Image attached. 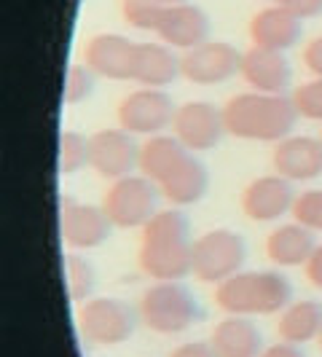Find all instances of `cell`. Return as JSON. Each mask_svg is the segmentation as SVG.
I'll use <instances>...</instances> for the list:
<instances>
[{"mask_svg":"<svg viewBox=\"0 0 322 357\" xmlns=\"http://www.w3.org/2000/svg\"><path fill=\"white\" fill-rule=\"evenodd\" d=\"M293 220L312 231H322V188H309L296 197Z\"/></svg>","mask_w":322,"mask_h":357,"instance_id":"obj_29","label":"cell"},{"mask_svg":"<svg viewBox=\"0 0 322 357\" xmlns=\"http://www.w3.org/2000/svg\"><path fill=\"white\" fill-rule=\"evenodd\" d=\"M298 110L290 94L242 91L223 105V124L231 137L255 143H279L293 135Z\"/></svg>","mask_w":322,"mask_h":357,"instance_id":"obj_2","label":"cell"},{"mask_svg":"<svg viewBox=\"0 0 322 357\" xmlns=\"http://www.w3.org/2000/svg\"><path fill=\"white\" fill-rule=\"evenodd\" d=\"M172 135L191 153L213 151L220 145L223 135H229L226 124H223V107L204 102V100L180 105L175 113V121H172Z\"/></svg>","mask_w":322,"mask_h":357,"instance_id":"obj_12","label":"cell"},{"mask_svg":"<svg viewBox=\"0 0 322 357\" xmlns=\"http://www.w3.org/2000/svg\"><path fill=\"white\" fill-rule=\"evenodd\" d=\"M84 167H91V137L65 129L59 135V172L75 175Z\"/></svg>","mask_w":322,"mask_h":357,"instance_id":"obj_26","label":"cell"},{"mask_svg":"<svg viewBox=\"0 0 322 357\" xmlns=\"http://www.w3.org/2000/svg\"><path fill=\"white\" fill-rule=\"evenodd\" d=\"M84 62L100 78L110 81H135V65H137V43L126 36L116 33H100L91 36L84 46Z\"/></svg>","mask_w":322,"mask_h":357,"instance_id":"obj_14","label":"cell"},{"mask_svg":"<svg viewBox=\"0 0 322 357\" xmlns=\"http://www.w3.org/2000/svg\"><path fill=\"white\" fill-rule=\"evenodd\" d=\"M247 264V242L231 229H210L194 239V277L220 285Z\"/></svg>","mask_w":322,"mask_h":357,"instance_id":"obj_6","label":"cell"},{"mask_svg":"<svg viewBox=\"0 0 322 357\" xmlns=\"http://www.w3.org/2000/svg\"><path fill=\"white\" fill-rule=\"evenodd\" d=\"M274 172L290 183H312L322 178V140L309 135H290L274 145Z\"/></svg>","mask_w":322,"mask_h":357,"instance_id":"obj_15","label":"cell"},{"mask_svg":"<svg viewBox=\"0 0 322 357\" xmlns=\"http://www.w3.org/2000/svg\"><path fill=\"white\" fill-rule=\"evenodd\" d=\"M314 248H317L314 231L301 226V223H296V220L277 226V229L266 236V242H263L266 258L279 268L306 266L309 258H312V252H314Z\"/></svg>","mask_w":322,"mask_h":357,"instance_id":"obj_19","label":"cell"},{"mask_svg":"<svg viewBox=\"0 0 322 357\" xmlns=\"http://www.w3.org/2000/svg\"><path fill=\"white\" fill-rule=\"evenodd\" d=\"M296 197L298 194L293 183L274 172V175H261L250 180L239 194V207L245 218H250L255 223H271L293 213Z\"/></svg>","mask_w":322,"mask_h":357,"instance_id":"obj_13","label":"cell"},{"mask_svg":"<svg viewBox=\"0 0 322 357\" xmlns=\"http://www.w3.org/2000/svg\"><path fill=\"white\" fill-rule=\"evenodd\" d=\"M175 78H180V56L167 43H137V65L135 81L140 86L164 89Z\"/></svg>","mask_w":322,"mask_h":357,"instance_id":"obj_22","label":"cell"},{"mask_svg":"<svg viewBox=\"0 0 322 357\" xmlns=\"http://www.w3.org/2000/svg\"><path fill=\"white\" fill-rule=\"evenodd\" d=\"M94 84H97V73L91 70L86 62H72L68 73H65V105H81L86 102L94 91Z\"/></svg>","mask_w":322,"mask_h":357,"instance_id":"obj_28","label":"cell"},{"mask_svg":"<svg viewBox=\"0 0 322 357\" xmlns=\"http://www.w3.org/2000/svg\"><path fill=\"white\" fill-rule=\"evenodd\" d=\"M242 52L226 40H207L180 56V75L194 86H217L239 75Z\"/></svg>","mask_w":322,"mask_h":357,"instance_id":"obj_9","label":"cell"},{"mask_svg":"<svg viewBox=\"0 0 322 357\" xmlns=\"http://www.w3.org/2000/svg\"><path fill=\"white\" fill-rule=\"evenodd\" d=\"M164 3H188V0H164Z\"/></svg>","mask_w":322,"mask_h":357,"instance_id":"obj_36","label":"cell"},{"mask_svg":"<svg viewBox=\"0 0 322 357\" xmlns=\"http://www.w3.org/2000/svg\"><path fill=\"white\" fill-rule=\"evenodd\" d=\"M178 105L172 102V97L164 89H153V86H140V89L129 91L124 100L116 107V121L121 129L132 132L135 137L145 135L153 137L161 135L167 126L175 121Z\"/></svg>","mask_w":322,"mask_h":357,"instance_id":"obj_8","label":"cell"},{"mask_svg":"<svg viewBox=\"0 0 322 357\" xmlns=\"http://www.w3.org/2000/svg\"><path fill=\"white\" fill-rule=\"evenodd\" d=\"M298 19H314L322 14V0H274Z\"/></svg>","mask_w":322,"mask_h":357,"instance_id":"obj_31","label":"cell"},{"mask_svg":"<svg viewBox=\"0 0 322 357\" xmlns=\"http://www.w3.org/2000/svg\"><path fill=\"white\" fill-rule=\"evenodd\" d=\"M159 185L140 172L113 180L105 191L102 207L116 229H143L159 213Z\"/></svg>","mask_w":322,"mask_h":357,"instance_id":"obj_7","label":"cell"},{"mask_svg":"<svg viewBox=\"0 0 322 357\" xmlns=\"http://www.w3.org/2000/svg\"><path fill=\"white\" fill-rule=\"evenodd\" d=\"M113 220L102 204L78 202L72 197H59V231L62 239L75 250H91L107 242L113 234Z\"/></svg>","mask_w":322,"mask_h":357,"instance_id":"obj_10","label":"cell"},{"mask_svg":"<svg viewBox=\"0 0 322 357\" xmlns=\"http://www.w3.org/2000/svg\"><path fill=\"white\" fill-rule=\"evenodd\" d=\"M159 191L172 207H191V204H197V202L207 197V191H210V172H207V167L194 153H188L175 167V172L169 178L161 180Z\"/></svg>","mask_w":322,"mask_h":357,"instance_id":"obj_21","label":"cell"},{"mask_svg":"<svg viewBox=\"0 0 322 357\" xmlns=\"http://www.w3.org/2000/svg\"><path fill=\"white\" fill-rule=\"evenodd\" d=\"M65 264V285H68V296L72 304H84L89 301L94 287H97V271L86 255L81 252H65L62 258Z\"/></svg>","mask_w":322,"mask_h":357,"instance_id":"obj_25","label":"cell"},{"mask_svg":"<svg viewBox=\"0 0 322 357\" xmlns=\"http://www.w3.org/2000/svg\"><path fill=\"white\" fill-rule=\"evenodd\" d=\"M304 36V19L290 14L279 3L261 8L250 19V38L252 46L271 49V52H287L293 49Z\"/></svg>","mask_w":322,"mask_h":357,"instance_id":"obj_18","label":"cell"},{"mask_svg":"<svg viewBox=\"0 0 322 357\" xmlns=\"http://www.w3.org/2000/svg\"><path fill=\"white\" fill-rule=\"evenodd\" d=\"M167 6L169 3H164V0H121V14H124L129 27L145 30V33H156Z\"/></svg>","mask_w":322,"mask_h":357,"instance_id":"obj_27","label":"cell"},{"mask_svg":"<svg viewBox=\"0 0 322 357\" xmlns=\"http://www.w3.org/2000/svg\"><path fill=\"white\" fill-rule=\"evenodd\" d=\"M317 341H320V347H322V331H320V339H317Z\"/></svg>","mask_w":322,"mask_h":357,"instance_id":"obj_37","label":"cell"},{"mask_svg":"<svg viewBox=\"0 0 322 357\" xmlns=\"http://www.w3.org/2000/svg\"><path fill=\"white\" fill-rule=\"evenodd\" d=\"M215 304L226 314H279L293 304V282L274 268H242L215 285Z\"/></svg>","mask_w":322,"mask_h":357,"instance_id":"obj_3","label":"cell"},{"mask_svg":"<svg viewBox=\"0 0 322 357\" xmlns=\"http://www.w3.org/2000/svg\"><path fill=\"white\" fill-rule=\"evenodd\" d=\"M290 97H293L301 119L322 121V78H312L301 86H296V91Z\"/></svg>","mask_w":322,"mask_h":357,"instance_id":"obj_30","label":"cell"},{"mask_svg":"<svg viewBox=\"0 0 322 357\" xmlns=\"http://www.w3.org/2000/svg\"><path fill=\"white\" fill-rule=\"evenodd\" d=\"M169 357H217V352L210 341H185V344L175 347Z\"/></svg>","mask_w":322,"mask_h":357,"instance_id":"obj_33","label":"cell"},{"mask_svg":"<svg viewBox=\"0 0 322 357\" xmlns=\"http://www.w3.org/2000/svg\"><path fill=\"white\" fill-rule=\"evenodd\" d=\"M140 148L132 132L121 126L100 129L91 135V169L105 180H118L140 169Z\"/></svg>","mask_w":322,"mask_h":357,"instance_id":"obj_11","label":"cell"},{"mask_svg":"<svg viewBox=\"0 0 322 357\" xmlns=\"http://www.w3.org/2000/svg\"><path fill=\"white\" fill-rule=\"evenodd\" d=\"M239 75L252 91H266V94H287L293 84V65L285 52H271L252 46L242 52Z\"/></svg>","mask_w":322,"mask_h":357,"instance_id":"obj_16","label":"cell"},{"mask_svg":"<svg viewBox=\"0 0 322 357\" xmlns=\"http://www.w3.org/2000/svg\"><path fill=\"white\" fill-rule=\"evenodd\" d=\"M217 357H258L263 347L261 328L245 314H226L210 333Z\"/></svg>","mask_w":322,"mask_h":357,"instance_id":"obj_20","label":"cell"},{"mask_svg":"<svg viewBox=\"0 0 322 357\" xmlns=\"http://www.w3.org/2000/svg\"><path fill=\"white\" fill-rule=\"evenodd\" d=\"M137 312H140V322L145 328L153 333H161V336L185 333L204 317L194 290L183 285V280L153 282L151 287H145Z\"/></svg>","mask_w":322,"mask_h":357,"instance_id":"obj_4","label":"cell"},{"mask_svg":"<svg viewBox=\"0 0 322 357\" xmlns=\"http://www.w3.org/2000/svg\"><path fill=\"white\" fill-rule=\"evenodd\" d=\"M258 357H306V355L301 352V347L287 344V341H279V344H271V347H266V349H263Z\"/></svg>","mask_w":322,"mask_h":357,"instance_id":"obj_35","label":"cell"},{"mask_svg":"<svg viewBox=\"0 0 322 357\" xmlns=\"http://www.w3.org/2000/svg\"><path fill=\"white\" fill-rule=\"evenodd\" d=\"M320 331H322V304L314 301V298L293 301L285 312H279L277 333L287 344L304 347L309 341L320 339Z\"/></svg>","mask_w":322,"mask_h":357,"instance_id":"obj_23","label":"cell"},{"mask_svg":"<svg viewBox=\"0 0 322 357\" xmlns=\"http://www.w3.org/2000/svg\"><path fill=\"white\" fill-rule=\"evenodd\" d=\"M156 36L172 49L191 52L210 40V17L194 3H169Z\"/></svg>","mask_w":322,"mask_h":357,"instance_id":"obj_17","label":"cell"},{"mask_svg":"<svg viewBox=\"0 0 322 357\" xmlns=\"http://www.w3.org/2000/svg\"><path fill=\"white\" fill-rule=\"evenodd\" d=\"M304 274L312 285L317 287V290H322V242L314 248V252H312L309 264L304 266Z\"/></svg>","mask_w":322,"mask_h":357,"instance_id":"obj_34","label":"cell"},{"mask_svg":"<svg viewBox=\"0 0 322 357\" xmlns=\"http://www.w3.org/2000/svg\"><path fill=\"white\" fill-rule=\"evenodd\" d=\"M320 140H322V132H320Z\"/></svg>","mask_w":322,"mask_h":357,"instance_id":"obj_38","label":"cell"},{"mask_svg":"<svg viewBox=\"0 0 322 357\" xmlns=\"http://www.w3.org/2000/svg\"><path fill=\"white\" fill-rule=\"evenodd\" d=\"M191 151L180 143L175 135H153L148 137V143L140 148V172L145 178H151L159 185L164 178H169L175 172L180 161L185 159Z\"/></svg>","mask_w":322,"mask_h":357,"instance_id":"obj_24","label":"cell"},{"mask_svg":"<svg viewBox=\"0 0 322 357\" xmlns=\"http://www.w3.org/2000/svg\"><path fill=\"white\" fill-rule=\"evenodd\" d=\"M304 65L306 70L312 73L314 78H322V36L312 38L309 43L304 46Z\"/></svg>","mask_w":322,"mask_h":357,"instance_id":"obj_32","label":"cell"},{"mask_svg":"<svg viewBox=\"0 0 322 357\" xmlns=\"http://www.w3.org/2000/svg\"><path fill=\"white\" fill-rule=\"evenodd\" d=\"M137 266L153 282H178L194 274L191 220L180 207L159 210L143 226Z\"/></svg>","mask_w":322,"mask_h":357,"instance_id":"obj_1","label":"cell"},{"mask_svg":"<svg viewBox=\"0 0 322 357\" xmlns=\"http://www.w3.org/2000/svg\"><path fill=\"white\" fill-rule=\"evenodd\" d=\"M140 312L110 296H91L78 309V331L94 347H118L135 336Z\"/></svg>","mask_w":322,"mask_h":357,"instance_id":"obj_5","label":"cell"}]
</instances>
